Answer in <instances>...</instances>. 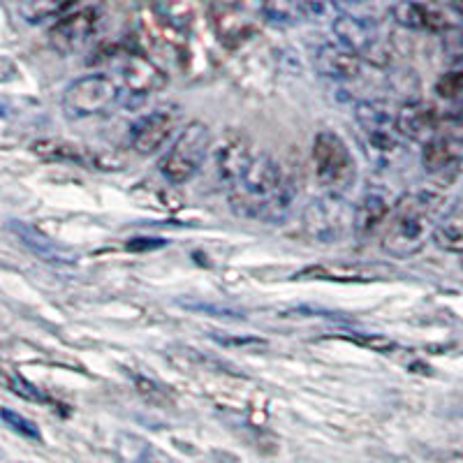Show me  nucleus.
<instances>
[{
	"instance_id": "nucleus-1",
	"label": "nucleus",
	"mask_w": 463,
	"mask_h": 463,
	"mask_svg": "<svg viewBox=\"0 0 463 463\" xmlns=\"http://www.w3.org/2000/svg\"><path fill=\"white\" fill-rule=\"evenodd\" d=\"M232 209L248 218L279 222L289 213L295 200V184L289 174L269 153L255 156L241 179L230 185Z\"/></svg>"
},
{
	"instance_id": "nucleus-2",
	"label": "nucleus",
	"mask_w": 463,
	"mask_h": 463,
	"mask_svg": "<svg viewBox=\"0 0 463 463\" xmlns=\"http://www.w3.org/2000/svg\"><path fill=\"white\" fill-rule=\"evenodd\" d=\"M442 204L436 190H412L394 204L383 232V250L394 258H412L433 239L438 225V209Z\"/></svg>"
},
{
	"instance_id": "nucleus-3",
	"label": "nucleus",
	"mask_w": 463,
	"mask_h": 463,
	"mask_svg": "<svg viewBox=\"0 0 463 463\" xmlns=\"http://www.w3.org/2000/svg\"><path fill=\"white\" fill-rule=\"evenodd\" d=\"M116 107H123V93L121 84L109 74H86L74 80L63 93V114L70 121L107 116Z\"/></svg>"
},
{
	"instance_id": "nucleus-4",
	"label": "nucleus",
	"mask_w": 463,
	"mask_h": 463,
	"mask_svg": "<svg viewBox=\"0 0 463 463\" xmlns=\"http://www.w3.org/2000/svg\"><path fill=\"white\" fill-rule=\"evenodd\" d=\"M313 167L322 188L332 195H343L357 181V163L353 151L336 132L322 130L313 139Z\"/></svg>"
},
{
	"instance_id": "nucleus-5",
	"label": "nucleus",
	"mask_w": 463,
	"mask_h": 463,
	"mask_svg": "<svg viewBox=\"0 0 463 463\" xmlns=\"http://www.w3.org/2000/svg\"><path fill=\"white\" fill-rule=\"evenodd\" d=\"M211 146V132L204 123L193 121L160 160V174L174 185L188 184L202 169Z\"/></svg>"
},
{
	"instance_id": "nucleus-6",
	"label": "nucleus",
	"mask_w": 463,
	"mask_h": 463,
	"mask_svg": "<svg viewBox=\"0 0 463 463\" xmlns=\"http://www.w3.org/2000/svg\"><path fill=\"white\" fill-rule=\"evenodd\" d=\"M354 121H357L359 130H362L369 156H373L375 160H390L401 148L403 137H401L399 126H396V116L383 102H357V107H354Z\"/></svg>"
},
{
	"instance_id": "nucleus-7",
	"label": "nucleus",
	"mask_w": 463,
	"mask_h": 463,
	"mask_svg": "<svg viewBox=\"0 0 463 463\" xmlns=\"http://www.w3.org/2000/svg\"><path fill=\"white\" fill-rule=\"evenodd\" d=\"M304 230L316 241H338L347 232H354V209L341 195H325L304 209Z\"/></svg>"
},
{
	"instance_id": "nucleus-8",
	"label": "nucleus",
	"mask_w": 463,
	"mask_h": 463,
	"mask_svg": "<svg viewBox=\"0 0 463 463\" xmlns=\"http://www.w3.org/2000/svg\"><path fill=\"white\" fill-rule=\"evenodd\" d=\"M121 93L123 107L139 109L153 93L165 89L167 74L142 53H128L121 63Z\"/></svg>"
},
{
	"instance_id": "nucleus-9",
	"label": "nucleus",
	"mask_w": 463,
	"mask_h": 463,
	"mask_svg": "<svg viewBox=\"0 0 463 463\" xmlns=\"http://www.w3.org/2000/svg\"><path fill=\"white\" fill-rule=\"evenodd\" d=\"M179 109L176 107H160L151 114L142 116L130 128V148L137 156H153L165 146L179 126Z\"/></svg>"
},
{
	"instance_id": "nucleus-10",
	"label": "nucleus",
	"mask_w": 463,
	"mask_h": 463,
	"mask_svg": "<svg viewBox=\"0 0 463 463\" xmlns=\"http://www.w3.org/2000/svg\"><path fill=\"white\" fill-rule=\"evenodd\" d=\"M98 28V10L84 7L58 19L49 31V44L58 53H72L84 47Z\"/></svg>"
},
{
	"instance_id": "nucleus-11",
	"label": "nucleus",
	"mask_w": 463,
	"mask_h": 463,
	"mask_svg": "<svg viewBox=\"0 0 463 463\" xmlns=\"http://www.w3.org/2000/svg\"><path fill=\"white\" fill-rule=\"evenodd\" d=\"M313 63L322 77L334 81H353L362 74V56L345 49L343 44L329 43L317 47Z\"/></svg>"
},
{
	"instance_id": "nucleus-12",
	"label": "nucleus",
	"mask_w": 463,
	"mask_h": 463,
	"mask_svg": "<svg viewBox=\"0 0 463 463\" xmlns=\"http://www.w3.org/2000/svg\"><path fill=\"white\" fill-rule=\"evenodd\" d=\"M392 211H394V204L390 202V197L384 195L383 190L369 188L359 204L354 206V234L359 239L371 237L373 232L387 225Z\"/></svg>"
},
{
	"instance_id": "nucleus-13",
	"label": "nucleus",
	"mask_w": 463,
	"mask_h": 463,
	"mask_svg": "<svg viewBox=\"0 0 463 463\" xmlns=\"http://www.w3.org/2000/svg\"><path fill=\"white\" fill-rule=\"evenodd\" d=\"M10 232L14 234L16 239H19V241L24 243V248H26V250H31L35 258L44 260V262L72 264L74 260H77V255L70 253L68 248H63L61 243H56L52 237H47L44 232H40L37 227L28 225V222L12 221Z\"/></svg>"
},
{
	"instance_id": "nucleus-14",
	"label": "nucleus",
	"mask_w": 463,
	"mask_h": 463,
	"mask_svg": "<svg viewBox=\"0 0 463 463\" xmlns=\"http://www.w3.org/2000/svg\"><path fill=\"white\" fill-rule=\"evenodd\" d=\"M332 31L336 35L338 44L354 52L357 56H366L378 44V31L371 22L362 19V16L341 14L332 22Z\"/></svg>"
},
{
	"instance_id": "nucleus-15",
	"label": "nucleus",
	"mask_w": 463,
	"mask_h": 463,
	"mask_svg": "<svg viewBox=\"0 0 463 463\" xmlns=\"http://www.w3.org/2000/svg\"><path fill=\"white\" fill-rule=\"evenodd\" d=\"M463 160V139L449 137V135H436L431 142L424 144L421 153V167L431 176H445L457 172Z\"/></svg>"
},
{
	"instance_id": "nucleus-16",
	"label": "nucleus",
	"mask_w": 463,
	"mask_h": 463,
	"mask_svg": "<svg viewBox=\"0 0 463 463\" xmlns=\"http://www.w3.org/2000/svg\"><path fill=\"white\" fill-rule=\"evenodd\" d=\"M295 280H334V283H371L378 280L380 274L373 267L347 262H322L308 264L306 269L292 276Z\"/></svg>"
},
{
	"instance_id": "nucleus-17",
	"label": "nucleus",
	"mask_w": 463,
	"mask_h": 463,
	"mask_svg": "<svg viewBox=\"0 0 463 463\" xmlns=\"http://www.w3.org/2000/svg\"><path fill=\"white\" fill-rule=\"evenodd\" d=\"M255 160V153L250 151V144L243 135H234V137H227L221 144V148L216 151V167L221 181H225L227 185H234L243 176L250 163Z\"/></svg>"
},
{
	"instance_id": "nucleus-18",
	"label": "nucleus",
	"mask_w": 463,
	"mask_h": 463,
	"mask_svg": "<svg viewBox=\"0 0 463 463\" xmlns=\"http://www.w3.org/2000/svg\"><path fill=\"white\" fill-rule=\"evenodd\" d=\"M396 126H399L401 137L427 144L436 137L438 118L433 109L420 105V102H411L396 114Z\"/></svg>"
},
{
	"instance_id": "nucleus-19",
	"label": "nucleus",
	"mask_w": 463,
	"mask_h": 463,
	"mask_svg": "<svg viewBox=\"0 0 463 463\" xmlns=\"http://www.w3.org/2000/svg\"><path fill=\"white\" fill-rule=\"evenodd\" d=\"M392 16L396 24H401L403 28H412V31H442L445 28V22L438 12L415 3V0H399L392 7Z\"/></svg>"
},
{
	"instance_id": "nucleus-20",
	"label": "nucleus",
	"mask_w": 463,
	"mask_h": 463,
	"mask_svg": "<svg viewBox=\"0 0 463 463\" xmlns=\"http://www.w3.org/2000/svg\"><path fill=\"white\" fill-rule=\"evenodd\" d=\"M433 241L448 253L463 255V197L445 216H440L433 232Z\"/></svg>"
},
{
	"instance_id": "nucleus-21",
	"label": "nucleus",
	"mask_w": 463,
	"mask_h": 463,
	"mask_svg": "<svg viewBox=\"0 0 463 463\" xmlns=\"http://www.w3.org/2000/svg\"><path fill=\"white\" fill-rule=\"evenodd\" d=\"M260 7L269 22L280 26H295L308 16L304 0H260Z\"/></svg>"
},
{
	"instance_id": "nucleus-22",
	"label": "nucleus",
	"mask_w": 463,
	"mask_h": 463,
	"mask_svg": "<svg viewBox=\"0 0 463 463\" xmlns=\"http://www.w3.org/2000/svg\"><path fill=\"white\" fill-rule=\"evenodd\" d=\"M77 0H22V16L28 24H43L49 19H63L65 12L74 5Z\"/></svg>"
},
{
	"instance_id": "nucleus-23",
	"label": "nucleus",
	"mask_w": 463,
	"mask_h": 463,
	"mask_svg": "<svg viewBox=\"0 0 463 463\" xmlns=\"http://www.w3.org/2000/svg\"><path fill=\"white\" fill-rule=\"evenodd\" d=\"M5 384H7V390L14 392L16 396H22V399L31 401V403H47V401H49V396L44 394L40 387H35L33 383H28V380L22 378V375L7 373L5 375Z\"/></svg>"
},
{
	"instance_id": "nucleus-24",
	"label": "nucleus",
	"mask_w": 463,
	"mask_h": 463,
	"mask_svg": "<svg viewBox=\"0 0 463 463\" xmlns=\"http://www.w3.org/2000/svg\"><path fill=\"white\" fill-rule=\"evenodd\" d=\"M436 93L445 100H458L463 102V70H454V72L442 74L436 84Z\"/></svg>"
},
{
	"instance_id": "nucleus-25",
	"label": "nucleus",
	"mask_w": 463,
	"mask_h": 463,
	"mask_svg": "<svg viewBox=\"0 0 463 463\" xmlns=\"http://www.w3.org/2000/svg\"><path fill=\"white\" fill-rule=\"evenodd\" d=\"M3 421H5L12 431L19 433V436L28 438V440H40V429H37L31 420L19 415V412L10 411V408H3Z\"/></svg>"
},
{
	"instance_id": "nucleus-26",
	"label": "nucleus",
	"mask_w": 463,
	"mask_h": 463,
	"mask_svg": "<svg viewBox=\"0 0 463 463\" xmlns=\"http://www.w3.org/2000/svg\"><path fill=\"white\" fill-rule=\"evenodd\" d=\"M347 338L364 347H371L375 353H390V350H394V341H390V338L384 336H362V334H353V336Z\"/></svg>"
},
{
	"instance_id": "nucleus-27",
	"label": "nucleus",
	"mask_w": 463,
	"mask_h": 463,
	"mask_svg": "<svg viewBox=\"0 0 463 463\" xmlns=\"http://www.w3.org/2000/svg\"><path fill=\"white\" fill-rule=\"evenodd\" d=\"M188 308L193 311H200V313H221L225 317H241L239 311H230V308H211V306H200V304H188Z\"/></svg>"
},
{
	"instance_id": "nucleus-28",
	"label": "nucleus",
	"mask_w": 463,
	"mask_h": 463,
	"mask_svg": "<svg viewBox=\"0 0 463 463\" xmlns=\"http://www.w3.org/2000/svg\"><path fill=\"white\" fill-rule=\"evenodd\" d=\"M326 3L334 7H357V5H362L364 0H326Z\"/></svg>"
},
{
	"instance_id": "nucleus-29",
	"label": "nucleus",
	"mask_w": 463,
	"mask_h": 463,
	"mask_svg": "<svg viewBox=\"0 0 463 463\" xmlns=\"http://www.w3.org/2000/svg\"><path fill=\"white\" fill-rule=\"evenodd\" d=\"M449 121H452L454 126H461L463 128V102L457 107V109L452 111V114H449Z\"/></svg>"
},
{
	"instance_id": "nucleus-30",
	"label": "nucleus",
	"mask_w": 463,
	"mask_h": 463,
	"mask_svg": "<svg viewBox=\"0 0 463 463\" xmlns=\"http://www.w3.org/2000/svg\"><path fill=\"white\" fill-rule=\"evenodd\" d=\"M454 10L463 16V0H454Z\"/></svg>"
},
{
	"instance_id": "nucleus-31",
	"label": "nucleus",
	"mask_w": 463,
	"mask_h": 463,
	"mask_svg": "<svg viewBox=\"0 0 463 463\" xmlns=\"http://www.w3.org/2000/svg\"><path fill=\"white\" fill-rule=\"evenodd\" d=\"M461 52H463V40H461Z\"/></svg>"
}]
</instances>
